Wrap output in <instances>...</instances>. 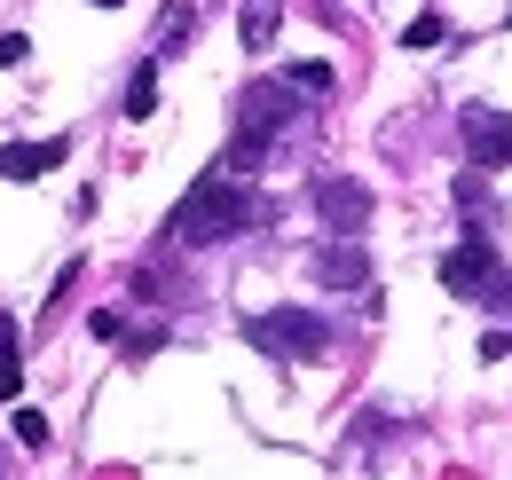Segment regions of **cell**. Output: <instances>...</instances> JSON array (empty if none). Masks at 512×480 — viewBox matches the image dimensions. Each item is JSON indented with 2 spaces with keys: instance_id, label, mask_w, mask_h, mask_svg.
Masks as SVG:
<instances>
[{
  "instance_id": "obj_1",
  "label": "cell",
  "mask_w": 512,
  "mask_h": 480,
  "mask_svg": "<svg viewBox=\"0 0 512 480\" xmlns=\"http://www.w3.org/2000/svg\"><path fill=\"white\" fill-rule=\"evenodd\" d=\"M245 221H253L245 174H237V166H213V174H197V181H190V197L174 205V229H166V237H174V244H190V252H197V244H221V237H237Z\"/></svg>"
},
{
  "instance_id": "obj_2",
  "label": "cell",
  "mask_w": 512,
  "mask_h": 480,
  "mask_svg": "<svg viewBox=\"0 0 512 480\" xmlns=\"http://www.w3.org/2000/svg\"><path fill=\"white\" fill-rule=\"evenodd\" d=\"M284 111H292V95H284V79H253V87L237 95V142H229V158H221V166H237V174H253L260 158H268V142L284 134Z\"/></svg>"
},
{
  "instance_id": "obj_3",
  "label": "cell",
  "mask_w": 512,
  "mask_h": 480,
  "mask_svg": "<svg viewBox=\"0 0 512 480\" xmlns=\"http://www.w3.org/2000/svg\"><path fill=\"white\" fill-rule=\"evenodd\" d=\"M245 339H253L268 362H323V355H331V323L308 315V307H268V315H245Z\"/></svg>"
},
{
  "instance_id": "obj_4",
  "label": "cell",
  "mask_w": 512,
  "mask_h": 480,
  "mask_svg": "<svg viewBox=\"0 0 512 480\" xmlns=\"http://www.w3.org/2000/svg\"><path fill=\"white\" fill-rule=\"evenodd\" d=\"M442 284L449 300H481V292H497L489 307H512V276L497 268V252H489V237H465L442 252Z\"/></svg>"
},
{
  "instance_id": "obj_5",
  "label": "cell",
  "mask_w": 512,
  "mask_h": 480,
  "mask_svg": "<svg viewBox=\"0 0 512 480\" xmlns=\"http://www.w3.org/2000/svg\"><path fill=\"white\" fill-rule=\"evenodd\" d=\"M465 158H473V174H505L512 166V111L465 103Z\"/></svg>"
},
{
  "instance_id": "obj_6",
  "label": "cell",
  "mask_w": 512,
  "mask_h": 480,
  "mask_svg": "<svg viewBox=\"0 0 512 480\" xmlns=\"http://www.w3.org/2000/svg\"><path fill=\"white\" fill-rule=\"evenodd\" d=\"M71 158V142L56 134V142H8L0 150V181H40L48 166H64Z\"/></svg>"
},
{
  "instance_id": "obj_7",
  "label": "cell",
  "mask_w": 512,
  "mask_h": 480,
  "mask_svg": "<svg viewBox=\"0 0 512 480\" xmlns=\"http://www.w3.org/2000/svg\"><path fill=\"white\" fill-rule=\"evenodd\" d=\"M316 213L331 221V229H363L371 189H363V181H316Z\"/></svg>"
},
{
  "instance_id": "obj_8",
  "label": "cell",
  "mask_w": 512,
  "mask_h": 480,
  "mask_svg": "<svg viewBox=\"0 0 512 480\" xmlns=\"http://www.w3.org/2000/svg\"><path fill=\"white\" fill-rule=\"evenodd\" d=\"M276 24H284V0H245V16H237V32H245V48H276Z\"/></svg>"
},
{
  "instance_id": "obj_9",
  "label": "cell",
  "mask_w": 512,
  "mask_h": 480,
  "mask_svg": "<svg viewBox=\"0 0 512 480\" xmlns=\"http://www.w3.org/2000/svg\"><path fill=\"white\" fill-rule=\"evenodd\" d=\"M127 119H158V56L134 63V79H127Z\"/></svg>"
},
{
  "instance_id": "obj_10",
  "label": "cell",
  "mask_w": 512,
  "mask_h": 480,
  "mask_svg": "<svg viewBox=\"0 0 512 480\" xmlns=\"http://www.w3.org/2000/svg\"><path fill=\"white\" fill-rule=\"evenodd\" d=\"M24 394V355H16V323L0 315V402H16Z\"/></svg>"
},
{
  "instance_id": "obj_11",
  "label": "cell",
  "mask_w": 512,
  "mask_h": 480,
  "mask_svg": "<svg viewBox=\"0 0 512 480\" xmlns=\"http://www.w3.org/2000/svg\"><path fill=\"white\" fill-rule=\"evenodd\" d=\"M190 8H182V0H174V8H166V16H158V32H150V56H174V48H182V40H190Z\"/></svg>"
},
{
  "instance_id": "obj_12",
  "label": "cell",
  "mask_w": 512,
  "mask_h": 480,
  "mask_svg": "<svg viewBox=\"0 0 512 480\" xmlns=\"http://www.w3.org/2000/svg\"><path fill=\"white\" fill-rule=\"evenodd\" d=\"M316 276H323V284H363V252H355V244H347V252L331 244V252L316 260Z\"/></svg>"
},
{
  "instance_id": "obj_13",
  "label": "cell",
  "mask_w": 512,
  "mask_h": 480,
  "mask_svg": "<svg viewBox=\"0 0 512 480\" xmlns=\"http://www.w3.org/2000/svg\"><path fill=\"white\" fill-rule=\"evenodd\" d=\"M442 40H449V16H442V8H426V16L402 24V48H442Z\"/></svg>"
},
{
  "instance_id": "obj_14",
  "label": "cell",
  "mask_w": 512,
  "mask_h": 480,
  "mask_svg": "<svg viewBox=\"0 0 512 480\" xmlns=\"http://www.w3.org/2000/svg\"><path fill=\"white\" fill-rule=\"evenodd\" d=\"M284 79H292L300 95H331V87H339V79H331V63H292Z\"/></svg>"
},
{
  "instance_id": "obj_15",
  "label": "cell",
  "mask_w": 512,
  "mask_h": 480,
  "mask_svg": "<svg viewBox=\"0 0 512 480\" xmlns=\"http://www.w3.org/2000/svg\"><path fill=\"white\" fill-rule=\"evenodd\" d=\"M8 433H16V441H24L32 457L48 449V418H40V410H16V418H8Z\"/></svg>"
},
{
  "instance_id": "obj_16",
  "label": "cell",
  "mask_w": 512,
  "mask_h": 480,
  "mask_svg": "<svg viewBox=\"0 0 512 480\" xmlns=\"http://www.w3.org/2000/svg\"><path fill=\"white\" fill-rule=\"evenodd\" d=\"M87 331H95V339H127V323H119V307H95V315H87Z\"/></svg>"
},
{
  "instance_id": "obj_17",
  "label": "cell",
  "mask_w": 512,
  "mask_h": 480,
  "mask_svg": "<svg viewBox=\"0 0 512 480\" xmlns=\"http://www.w3.org/2000/svg\"><path fill=\"white\" fill-rule=\"evenodd\" d=\"M158 347H166V323H158V331H134V339H127V362H142V355H158Z\"/></svg>"
},
{
  "instance_id": "obj_18",
  "label": "cell",
  "mask_w": 512,
  "mask_h": 480,
  "mask_svg": "<svg viewBox=\"0 0 512 480\" xmlns=\"http://www.w3.org/2000/svg\"><path fill=\"white\" fill-rule=\"evenodd\" d=\"M32 56V40H24V32H0V63H24Z\"/></svg>"
},
{
  "instance_id": "obj_19",
  "label": "cell",
  "mask_w": 512,
  "mask_h": 480,
  "mask_svg": "<svg viewBox=\"0 0 512 480\" xmlns=\"http://www.w3.org/2000/svg\"><path fill=\"white\" fill-rule=\"evenodd\" d=\"M95 8H127V0H95Z\"/></svg>"
}]
</instances>
